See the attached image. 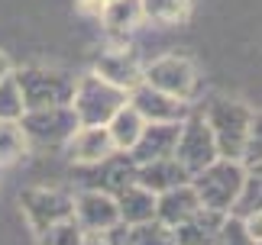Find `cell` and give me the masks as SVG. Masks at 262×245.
I'll use <instances>...</instances> for the list:
<instances>
[{"label":"cell","mask_w":262,"mask_h":245,"mask_svg":"<svg viewBox=\"0 0 262 245\" xmlns=\"http://www.w3.org/2000/svg\"><path fill=\"white\" fill-rule=\"evenodd\" d=\"M172 155L188 175H198L204 165H210L217 158V142H214V132H210L204 113H188L181 119L178 142H175Z\"/></svg>","instance_id":"obj_6"},{"label":"cell","mask_w":262,"mask_h":245,"mask_svg":"<svg viewBox=\"0 0 262 245\" xmlns=\"http://www.w3.org/2000/svg\"><path fill=\"white\" fill-rule=\"evenodd\" d=\"M143 81L149 87L162 90V94H172L178 100H191L198 75H194V65H191L185 55H162V58H156L152 65L143 68Z\"/></svg>","instance_id":"obj_7"},{"label":"cell","mask_w":262,"mask_h":245,"mask_svg":"<svg viewBox=\"0 0 262 245\" xmlns=\"http://www.w3.org/2000/svg\"><path fill=\"white\" fill-rule=\"evenodd\" d=\"M143 19V0H107L104 4V26L110 33H129Z\"/></svg>","instance_id":"obj_20"},{"label":"cell","mask_w":262,"mask_h":245,"mask_svg":"<svg viewBox=\"0 0 262 245\" xmlns=\"http://www.w3.org/2000/svg\"><path fill=\"white\" fill-rule=\"evenodd\" d=\"M100 4H107V0H100Z\"/></svg>","instance_id":"obj_32"},{"label":"cell","mask_w":262,"mask_h":245,"mask_svg":"<svg viewBox=\"0 0 262 245\" xmlns=\"http://www.w3.org/2000/svg\"><path fill=\"white\" fill-rule=\"evenodd\" d=\"M198 210H201V200H198L194 187H191V181L156 193V219L165 223L168 229H175L178 223H185L191 213H198Z\"/></svg>","instance_id":"obj_15"},{"label":"cell","mask_w":262,"mask_h":245,"mask_svg":"<svg viewBox=\"0 0 262 245\" xmlns=\"http://www.w3.org/2000/svg\"><path fill=\"white\" fill-rule=\"evenodd\" d=\"M224 219H227V213L201 207L198 213H191L185 223H178V226L172 229L175 245H214Z\"/></svg>","instance_id":"obj_16"},{"label":"cell","mask_w":262,"mask_h":245,"mask_svg":"<svg viewBox=\"0 0 262 245\" xmlns=\"http://www.w3.org/2000/svg\"><path fill=\"white\" fill-rule=\"evenodd\" d=\"M19 129H23L26 142H33V145H65L72 139V132L78 129V116L72 104L36 107V110H23Z\"/></svg>","instance_id":"obj_5"},{"label":"cell","mask_w":262,"mask_h":245,"mask_svg":"<svg viewBox=\"0 0 262 245\" xmlns=\"http://www.w3.org/2000/svg\"><path fill=\"white\" fill-rule=\"evenodd\" d=\"M81 245H107V242H104V236H100V232H84Z\"/></svg>","instance_id":"obj_29"},{"label":"cell","mask_w":262,"mask_h":245,"mask_svg":"<svg viewBox=\"0 0 262 245\" xmlns=\"http://www.w3.org/2000/svg\"><path fill=\"white\" fill-rule=\"evenodd\" d=\"M126 104L133 107L146 122H181L188 116V100L162 94V90L149 87L146 81H139L136 87L126 90Z\"/></svg>","instance_id":"obj_10"},{"label":"cell","mask_w":262,"mask_h":245,"mask_svg":"<svg viewBox=\"0 0 262 245\" xmlns=\"http://www.w3.org/2000/svg\"><path fill=\"white\" fill-rule=\"evenodd\" d=\"M65 145H68V155H72L75 165H94V161L107 158L110 152H117L107 126H78Z\"/></svg>","instance_id":"obj_13"},{"label":"cell","mask_w":262,"mask_h":245,"mask_svg":"<svg viewBox=\"0 0 262 245\" xmlns=\"http://www.w3.org/2000/svg\"><path fill=\"white\" fill-rule=\"evenodd\" d=\"M178 129H181V122H146L143 132H139V139L133 142V149H129V158H133L136 165L156 161V158H168L175 152Z\"/></svg>","instance_id":"obj_12"},{"label":"cell","mask_w":262,"mask_h":245,"mask_svg":"<svg viewBox=\"0 0 262 245\" xmlns=\"http://www.w3.org/2000/svg\"><path fill=\"white\" fill-rule=\"evenodd\" d=\"M259 245H262V242H259Z\"/></svg>","instance_id":"obj_33"},{"label":"cell","mask_w":262,"mask_h":245,"mask_svg":"<svg viewBox=\"0 0 262 245\" xmlns=\"http://www.w3.org/2000/svg\"><path fill=\"white\" fill-rule=\"evenodd\" d=\"M26 136L19 129V122H0V165H10L13 158L23 155Z\"/></svg>","instance_id":"obj_24"},{"label":"cell","mask_w":262,"mask_h":245,"mask_svg":"<svg viewBox=\"0 0 262 245\" xmlns=\"http://www.w3.org/2000/svg\"><path fill=\"white\" fill-rule=\"evenodd\" d=\"M81 168V187L104 190L110 197H117L123 187L136 181V161L129 158V152H110L107 158L94 161V165H78Z\"/></svg>","instance_id":"obj_8"},{"label":"cell","mask_w":262,"mask_h":245,"mask_svg":"<svg viewBox=\"0 0 262 245\" xmlns=\"http://www.w3.org/2000/svg\"><path fill=\"white\" fill-rule=\"evenodd\" d=\"M239 219H243V229L249 232V239L259 245L262 242V210H253V213H246V216H239Z\"/></svg>","instance_id":"obj_28"},{"label":"cell","mask_w":262,"mask_h":245,"mask_svg":"<svg viewBox=\"0 0 262 245\" xmlns=\"http://www.w3.org/2000/svg\"><path fill=\"white\" fill-rule=\"evenodd\" d=\"M10 71H13V65H10V58H7L4 52H0V81H4V78L10 75Z\"/></svg>","instance_id":"obj_30"},{"label":"cell","mask_w":262,"mask_h":245,"mask_svg":"<svg viewBox=\"0 0 262 245\" xmlns=\"http://www.w3.org/2000/svg\"><path fill=\"white\" fill-rule=\"evenodd\" d=\"M126 245H175V236L165 223L149 219V223H139V226H129Z\"/></svg>","instance_id":"obj_22"},{"label":"cell","mask_w":262,"mask_h":245,"mask_svg":"<svg viewBox=\"0 0 262 245\" xmlns=\"http://www.w3.org/2000/svg\"><path fill=\"white\" fill-rule=\"evenodd\" d=\"M249 116L253 110L239 100H227L217 97L210 100L204 110V119L217 142V155L220 158H243V145H246V129H249Z\"/></svg>","instance_id":"obj_2"},{"label":"cell","mask_w":262,"mask_h":245,"mask_svg":"<svg viewBox=\"0 0 262 245\" xmlns=\"http://www.w3.org/2000/svg\"><path fill=\"white\" fill-rule=\"evenodd\" d=\"M143 126H146V119L139 116L129 104H123L114 116L107 119V132H110V139H114V149L129 152L133 142L139 139V132H143Z\"/></svg>","instance_id":"obj_19"},{"label":"cell","mask_w":262,"mask_h":245,"mask_svg":"<svg viewBox=\"0 0 262 245\" xmlns=\"http://www.w3.org/2000/svg\"><path fill=\"white\" fill-rule=\"evenodd\" d=\"M246 171H249V175H256V178H262V161H256V165H249Z\"/></svg>","instance_id":"obj_31"},{"label":"cell","mask_w":262,"mask_h":245,"mask_svg":"<svg viewBox=\"0 0 262 245\" xmlns=\"http://www.w3.org/2000/svg\"><path fill=\"white\" fill-rule=\"evenodd\" d=\"M13 81L23 94L26 110L36 107H55V104H68L75 94V81L65 75V71L55 68H39V65H26L13 71Z\"/></svg>","instance_id":"obj_4"},{"label":"cell","mask_w":262,"mask_h":245,"mask_svg":"<svg viewBox=\"0 0 262 245\" xmlns=\"http://www.w3.org/2000/svg\"><path fill=\"white\" fill-rule=\"evenodd\" d=\"M191 13V0H143V16L156 23H181Z\"/></svg>","instance_id":"obj_21"},{"label":"cell","mask_w":262,"mask_h":245,"mask_svg":"<svg viewBox=\"0 0 262 245\" xmlns=\"http://www.w3.org/2000/svg\"><path fill=\"white\" fill-rule=\"evenodd\" d=\"M68 104L78 116V126H107V119L126 104V90L114 87L97 75H84L75 84V94Z\"/></svg>","instance_id":"obj_3"},{"label":"cell","mask_w":262,"mask_h":245,"mask_svg":"<svg viewBox=\"0 0 262 245\" xmlns=\"http://www.w3.org/2000/svg\"><path fill=\"white\" fill-rule=\"evenodd\" d=\"M117 213H120V223H126V226H139V223H149L156 219V193L146 190L143 184H129L117 193Z\"/></svg>","instance_id":"obj_18"},{"label":"cell","mask_w":262,"mask_h":245,"mask_svg":"<svg viewBox=\"0 0 262 245\" xmlns=\"http://www.w3.org/2000/svg\"><path fill=\"white\" fill-rule=\"evenodd\" d=\"M214 245H256V242L249 239V232L243 229V219L233 216V213H227V219H224V226H220Z\"/></svg>","instance_id":"obj_27"},{"label":"cell","mask_w":262,"mask_h":245,"mask_svg":"<svg viewBox=\"0 0 262 245\" xmlns=\"http://www.w3.org/2000/svg\"><path fill=\"white\" fill-rule=\"evenodd\" d=\"M243 165H256L262 161V113H253L249 116V129H246V145H243Z\"/></svg>","instance_id":"obj_26"},{"label":"cell","mask_w":262,"mask_h":245,"mask_svg":"<svg viewBox=\"0 0 262 245\" xmlns=\"http://www.w3.org/2000/svg\"><path fill=\"white\" fill-rule=\"evenodd\" d=\"M75 203V223L81 226L84 232H107L114 223H120V213H117V200L104 190H94V187H81L78 197H72Z\"/></svg>","instance_id":"obj_11"},{"label":"cell","mask_w":262,"mask_h":245,"mask_svg":"<svg viewBox=\"0 0 262 245\" xmlns=\"http://www.w3.org/2000/svg\"><path fill=\"white\" fill-rule=\"evenodd\" d=\"M19 203H23V213H26V223L33 226V232H46L49 226H55V223L62 219H72L75 213V203L72 197H65V193L58 190H49V187H29L19 193Z\"/></svg>","instance_id":"obj_9"},{"label":"cell","mask_w":262,"mask_h":245,"mask_svg":"<svg viewBox=\"0 0 262 245\" xmlns=\"http://www.w3.org/2000/svg\"><path fill=\"white\" fill-rule=\"evenodd\" d=\"M94 75L110 81V84L120 87V90H129V87H136L139 81H143V65L136 61L133 52L114 48V52H104L94 61Z\"/></svg>","instance_id":"obj_14"},{"label":"cell","mask_w":262,"mask_h":245,"mask_svg":"<svg viewBox=\"0 0 262 245\" xmlns=\"http://www.w3.org/2000/svg\"><path fill=\"white\" fill-rule=\"evenodd\" d=\"M23 94H19L16 81H13V71L0 81V122H19V116H23Z\"/></svg>","instance_id":"obj_23"},{"label":"cell","mask_w":262,"mask_h":245,"mask_svg":"<svg viewBox=\"0 0 262 245\" xmlns=\"http://www.w3.org/2000/svg\"><path fill=\"white\" fill-rule=\"evenodd\" d=\"M81 239H84V229L75 223V216L49 226L46 232H39V242L42 245H81Z\"/></svg>","instance_id":"obj_25"},{"label":"cell","mask_w":262,"mask_h":245,"mask_svg":"<svg viewBox=\"0 0 262 245\" xmlns=\"http://www.w3.org/2000/svg\"><path fill=\"white\" fill-rule=\"evenodd\" d=\"M243 181H246V165L243 161L217 155L210 165L201 168L198 175H191V187H194L201 207L230 213L236 197H239V190H243Z\"/></svg>","instance_id":"obj_1"},{"label":"cell","mask_w":262,"mask_h":245,"mask_svg":"<svg viewBox=\"0 0 262 245\" xmlns=\"http://www.w3.org/2000/svg\"><path fill=\"white\" fill-rule=\"evenodd\" d=\"M188 181H191V175L175 161V155L136 165V184H143V187L152 190V193H162V190L178 187V184H188Z\"/></svg>","instance_id":"obj_17"}]
</instances>
